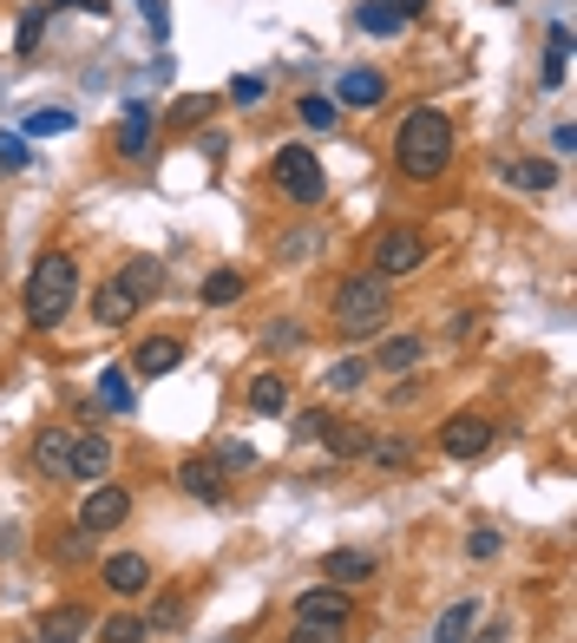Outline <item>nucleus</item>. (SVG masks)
Here are the masks:
<instances>
[{
    "instance_id": "nucleus-5",
    "label": "nucleus",
    "mask_w": 577,
    "mask_h": 643,
    "mask_svg": "<svg viewBox=\"0 0 577 643\" xmlns=\"http://www.w3.org/2000/svg\"><path fill=\"white\" fill-rule=\"evenodd\" d=\"M414 270H427V237H421V230H381V243H374V277H381V283H401V277H414Z\"/></svg>"
},
{
    "instance_id": "nucleus-21",
    "label": "nucleus",
    "mask_w": 577,
    "mask_h": 643,
    "mask_svg": "<svg viewBox=\"0 0 577 643\" xmlns=\"http://www.w3.org/2000/svg\"><path fill=\"white\" fill-rule=\"evenodd\" d=\"M132 315H139V302L125 295V283H119V277H112V283H105V289H99V295H92V322H105V329H119V322H132Z\"/></svg>"
},
{
    "instance_id": "nucleus-15",
    "label": "nucleus",
    "mask_w": 577,
    "mask_h": 643,
    "mask_svg": "<svg viewBox=\"0 0 577 643\" xmlns=\"http://www.w3.org/2000/svg\"><path fill=\"white\" fill-rule=\"evenodd\" d=\"M328 99H335V106L367 112V106H381V99H387V79H381V72H367V67H348V72H342V86H335Z\"/></svg>"
},
{
    "instance_id": "nucleus-24",
    "label": "nucleus",
    "mask_w": 577,
    "mask_h": 643,
    "mask_svg": "<svg viewBox=\"0 0 577 643\" xmlns=\"http://www.w3.org/2000/svg\"><path fill=\"white\" fill-rule=\"evenodd\" d=\"M99 401H105L112 414H132V408H139V394H132V368H99Z\"/></svg>"
},
{
    "instance_id": "nucleus-45",
    "label": "nucleus",
    "mask_w": 577,
    "mask_h": 643,
    "mask_svg": "<svg viewBox=\"0 0 577 643\" xmlns=\"http://www.w3.org/2000/svg\"><path fill=\"white\" fill-rule=\"evenodd\" d=\"M421 394H427V381H401V388H394V394H387V401H394V408H414V401H421Z\"/></svg>"
},
{
    "instance_id": "nucleus-30",
    "label": "nucleus",
    "mask_w": 577,
    "mask_h": 643,
    "mask_svg": "<svg viewBox=\"0 0 577 643\" xmlns=\"http://www.w3.org/2000/svg\"><path fill=\"white\" fill-rule=\"evenodd\" d=\"M211 309H230L236 295H243V270H216V277H204V289H198Z\"/></svg>"
},
{
    "instance_id": "nucleus-39",
    "label": "nucleus",
    "mask_w": 577,
    "mask_h": 643,
    "mask_svg": "<svg viewBox=\"0 0 577 643\" xmlns=\"http://www.w3.org/2000/svg\"><path fill=\"white\" fill-rule=\"evenodd\" d=\"M27 164H33V151H27V139L0 132V178H7V171H27Z\"/></svg>"
},
{
    "instance_id": "nucleus-9",
    "label": "nucleus",
    "mask_w": 577,
    "mask_h": 643,
    "mask_svg": "<svg viewBox=\"0 0 577 643\" xmlns=\"http://www.w3.org/2000/svg\"><path fill=\"white\" fill-rule=\"evenodd\" d=\"M105 473H112V433H72L67 480H85V486H99Z\"/></svg>"
},
{
    "instance_id": "nucleus-41",
    "label": "nucleus",
    "mask_w": 577,
    "mask_h": 643,
    "mask_svg": "<svg viewBox=\"0 0 577 643\" xmlns=\"http://www.w3.org/2000/svg\"><path fill=\"white\" fill-rule=\"evenodd\" d=\"M263 92H270V79H263V72H236V79H230V99H236V106H256Z\"/></svg>"
},
{
    "instance_id": "nucleus-13",
    "label": "nucleus",
    "mask_w": 577,
    "mask_h": 643,
    "mask_svg": "<svg viewBox=\"0 0 577 643\" xmlns=\"http://www.w3.org/2000/svg\"><path fill=\"white\" fill-rule=\"evenodd\" d=\"M421 355H427V335H387L374 349V361H367V374H414Z\"/></svg>"
},
{
    "instance_id": "nucleus-22",
    "label": "nucleus",
    "mask_w": 577,
    "mask_h": 643,
    "mask_svg": "<svg viewBox=\"0 0 577 643\" xmlns=\"http://www.w3.org/2000/svg\"><path fill=\"white\" fill-rule=\"evenodd\" d=\"M565 72H571V33H565V20H558V27L545 33V72H538V79H545V92H558V86H565Z\"/></svg>"
},
{
    "instance_id": "nucleus-44",
    "label": "nucleus",
    "mask_w": 577,
    "mask_h": 643,
    "mask_svg": "<svg viewBox=\"0 0 577 643\" xmlns=\"http://www.w3.org/2000/svg\"><path fill=\"white\" fill-rule=\"evenodd\" d=\"M288 643H342V631H335V624H295Z\"/></svg>"
},
{
    "instance_id": "nucleus-43",
    "label": "nucleus",
    "mask_w": 577,
    "mask_h": 643,
    "mask_svg": "<svg viewBox=\"0 0 577 643\" xmlns=\"http://www.w3.org/2000/svg\"><path fill=\"white\" fill-rule=\"evenodd\" d=\"M139 13H144V27H151L158 40L171 33V7H164V0H139Z\"/></svg>"
},
{
    "instance_id": "nucleus-40",
    "label": "nucleus",
    "mask_w": 577,
    "mask_h": 643,
    "mask_svg": "<svg viewBox=\"0 0 577 643\" xmlns=\"http://www.w3.org/2000/svg\"><path fill=\"white\" fill-rule=\"evenodd\" d=\"M92 545H99L92 532H67V539H53V559H60V565H79V559H85Z\"/></svg>"
},
{
    "instance_id": "nucleus-1",
    "label": "nucleus",
    "mask_w": 577,
    "mask_h": 643,
    "mask_svg": "<svg viewBox=\"0 0 577 643\" xmlns=\"http://www.w3.org/2000/svg\"><path fill=\"white\" fill-rule=\"evenodd\" d=\"M394 164H401V178L433 184V178L453 164V119H446L439 106H414V112L401 119V132H394Z\"/></svg>"
},
{
    "instance_id": "nucleus-38",
    "label": "nucleus",
    "mask_w": 577,
    "mask_h": 643,
    "mask_svg": "<svg viewBox=\"0 0 577 643\" xmlns=\"http://www.w3.org/2000/svg\"><path fill=\"white\" fill-rule=\"evenodd\" d=\"M178 624H184V597H158L144 617V631H178Z\"/></svg>"
},
{
    "instance_id": "nucleus-26",
    "label": "nucleus",
    "mask_w": 577,
    "mask_h": 643,
    "mask_svg": "<svg viewBox=\"0 0 577 643\" xmlns=\"http://www.w3.org/2000/svg\"><path fill=\"white\" fill-rule=\"evenodd\" d=\"M355 27H361V33H374V40H394V33H401V27H407V20H401V13H394V7H381V0H361Z\"/></svg>"
},
{
    "instance_id": "nucleus-42",
    "label": "nucleus",
    "mask_w": 577,
    "mask_h": 643,
    "mask_svg": "<svg viewBox=\"0 0 577 643\" xmlns=\"http://www.w3.org/2000/svg\"><path fill=\"white\" fill-rule=\"evenodd\" d=\"M466 559H499V532H493V525H473V532H466Z\"/></svg>"
},
{
    "instance_id": "nucleus-47",
    "label": "nucleus",
    "mask_w": 577,
    "mask_h": 643,
    "mask_svg": "<svg viewBox=\"0 0 577 643\" xmlns=\"http://www.w3.org/2000/svg\"><path fill=\"white\" fill-rule=\"evenodd\" d=\"M47 7H53V13H60V7H79V13H112V0H47Z\"/></svg>"
},
{
    "instance_id": "nucleus-29",
    "label": "nucleus",
    "mask_w": 577,
    "mask_h": 643,
    "mask_svg": "<svg viewBox=\"0 0 577 643\" xmlns=\"http://www.w3.org/2000/svg\"><path fill=\"white\" fill-rule=\"evenodd\" d=\"M47 13H53V7H27V13H20V33H13V53H20V60H33V53H40Z\"/></svg>"
},
{
    "instance_id": "nucleus-10",
    "label": "nucleus",
    "mask_w": 577,
    "mask_h": 643,
    "mask_svg": "<svg viewBox=\"0 0 577 643\" xmlns=\"http://www.w3.org/2000/svg\"><path fill=\"white\" fill-rule=\"evenodd\" d=\"M178 486L191 493L198 505H223L230 500V486H223V466H216L211 453H191L184 466H178Z\"/></svg>"
},
{
    "instance_id": "nucleus-11",
    "label": "nucleus",
    "mask_w": 577,
    "mask_h": 643,
    "mask_svg": "<svg viewBox=\"0 0 577 643\" xmlns=\"http://www.w3.org/2000/svg\"><path fill=\"white\" fill-rule=\"evenodd\" d=\"M374 572H381V559L374 552H355V545H335V552H322V584H374Z\"/></svg>"
},
{
    "instance_id": "nucleus-16",
    "label": "nucleus",
    "mask_w": 577,
    "mask_h": 643,
    "mask_svg": "<svg viewBox=\"0 0 577 643\" xmlns=\"http://www.w3.org/2000/svg\"><path fill=\"white\" fill-rule=\"evenodd\" d=\"M67 453H72V433L67 428H40V433H33V473H40V480H67Z\"/></svg>"
},
{
    "instance_id": "nucleus-37",
    "label": "nucleus",
    "mask_w": 577,
    "mask_h": 643,
    "mask_svg": "<svg viewBox=\"0 0 577 643\" xmlns=\"http://www.w3.org/2000/svg\"><path fill=\"white\" fill-rule=\"evenodd\" d=\"M328 428H335L328 408H302V414H295V440H328Z\"/></svg>"
},
{
    "instance_id": "nucleus-34",
    "label": "nucleus",
    "mask_w": 577,
    "mask_h": 643,
    "mask_svg": "<svg viewBox=\"0 0 577 643\" xmlns=\"http://www.w3.org/2000/svg\"><path fill=\"white\" fill-rule=\"evenodd\" d=\"M367 460L394 473V466H414V446H407V440H367Z\"/></svg>"
},
{
    "instance_id": "nucleus-14",
    "label": "nucleus",
    "mask_w": 577,
    "mask_h": 643,
    "mask_svg": "<svg viewBox=\"0 0 577 643\" xmlns=\"http://www.w3.org/2000/svg\"><path fill=\"white\" fill-rule=\"evenodd\" d=\"M99 572H105V584H112L119 597H144V591H151V559H144V552H112Z\"/></svg>"
},
{
    "instance_id": "nucleus-4",
    "label": "nucleus",
    "mask_w": 577,
    "mask_h": 643,
    "mask_svg": "<svg viewBox=\"0 0 577 643\" xmlns=\"http://www.w3.org/2000/svg\"><path fill=\"white\" fill-rule=\"evenodd\" d=\"M270 178H276V191H283L288 204H302V211H315V204H322V191H328L322 158H315L308 144H283V151L270 158Z\"/></svg>"
},
{
    "instance_id": "nucleus-6",
    "label": "nucleus",
    "mask_w": 577,
    "mask_h": 643,
    "mask_svg": "<svg viewBox=\"0 0 577 643\" xmlns=\"http://www.w3.org/2000/svg\"><path fill=\"white\" fill-rule=\"evenodd\" d=\"M132 519V493L125 486H112V480H99L85 505H79V532H92V539H105V532H119Z\"/></svg>"
},
{
    "instance_id": "nucleus-32",
    "label": "nucleus",
    "mask_w": 577,
    "mask_h": 643,
    "mask_svg": "<svg viewBox=\"0 0 577 643\" xmlns=\"http://www.w3.org/2000/svg\"><path fill=\"white\" fill-rule=\"evenodd\" d=\"M204 112H216L211 92H191V99H178V106H164V125H198Z\"/></svg>"
},
{
    "instance_id": "nucleus-50",
    "label": "nucleus",
    "mask_w": 577,
    "mask_h": 643,
    "mask_svg": "<svg viewBox=\"0 0 577 643\" xmlns=\"http://www.w3.org/2000/svg\"><path fill=\"white\" fill-rule=\"evenodd\" d=\"M466 643H512V624H486L479 637H466Z\"/></svg>"
},
{
    "instance_id": "nucleus-23",
    "label": "nucleus",
    "mask_w": 577,
    "mask_h": 643,
    "mask_svg": "<svg viewBox=\"0 0 577 643\" xmlns=\"http://www.w3.org/2000/svg\"><path fill=\"white\" fill-rule=\"evenodd\" d=\"M295 119H302L308 132H335V125H342V106H335L328 92H302V99H295Z\"/></svg>"
},
{
    "instance_id": "nucleus-33",
    "label": "nucleus",
    "mask_w": 577,
    "mask_h": 643,
    "mask_svg": "<svg viewBox=\"0 0 577 643\" xmlns=\"http://www.w3.org/2000/svg\"><path fill=\"white\" fill-rule=\"evenodd\" d=\"M99 631V643H144L151 631H144V617H105V624H92Z\"/></svg>"
},
{
    "instance_id": "nucleus-28",
    "label": "nucleus",
    "mask_w": 577,
    "mask_h": 643,
    "mask_svg": "<svg viewBox=\"0 0 577 643\" xmlns=\"http://www.w3.org/2000/svg\"><path fill=\"white\" fill-rule=\"evenodd\" d=\"M250 408H256V414H283V408H288V381H283V374H256V381H250Z\"/></svg>"
},
{
    "instance_id": "nucleus-25",
    "label": "nucleus",
    "mask_w": 577,
    "mask_h": 643,
    "mask_svg": "<svg viewBox=\"0 0 577 643\" xmlns=\"http://www.w3.org/2000/svg\"><path fill=\"white\" fill-rule=\"evenodd\" d=\"M505 178H512L518 191H551V184H558V164H545V158H512Z\"/></svg>"
},
{
    "instance_id": "nucleus-17",
    "label": "nucleus",
    "mask_w": 577,
    "mask_h": 643,
    "mask_svg": "<svg viewBox=\"0 0 577 643\" xmlns=\"http://www.w3.org/2000/svg\"><path fill=\"white\" fill-rule=\"evenodd\" d=\"M151 132H158V112H151L144 99H132L125 119H119V158H144V151H151Z\"/></svg>"
},
{
    "instance_id": "nucleus-35",
    "label": "nucleus",
    "mask_w": 577,
    "mask_h": 643,
    "mask_svg": "<svg viewBox=\"0 0 577 643\" xmlns=\"http://www.w3.org/2000/svg\"><path fill=\"white\" fill-rule=\"evenodd\" d=\"M328 453H335V460H361V453H367V433H355L348 421H335V428H328Z\"/></svg>"
},
{
    "instance_id": "nucleus-48",
    "label": "nucleus",
    "mask_w": 577,
    "mask_h": 643,
    "mask_svg": "<svg viewBox=\"0 0 577 643\" xmlns=\"http://www.w3.org/2000/svg\"><path fill=\"white\" fill-rule=\"evenodd\" d=\"M473 329H479V315H453V329H446V335H453V342H473Z\"/></svg>"
},
{
    "instance_id": "nucleus-8",
    "label": "nucleus",
    "mask_w": 577,
    "mask_h": 643,
    "mask_svg": "<svg viewBox=\"0 0 577 643\" xmlns=\"http://www.w3.org/2000/svg\"><path fill=\"white\" fill-rule=\"evenodd\" d=\"M348 617H355V597L342 584H308L295 597V624H335V631H348Z\"/></svg>"
},
{
    "instance_id": "nucleus-46",
    "label": "nucleus",
    "mask_w": 577,
    "mask_h": 643,
    "mask_svg": "<svg viewBox=\"0 0 577 643\" xmlns=\"http://www.w3.org/2000/svg\"><path fill=\"white\" fill-rule=\"evenodd\" d=\"M381 7H394V13H401V20H407V27H414V20H421V13H427V0H381Z\"/></svg>"
},
{
    "instance_id": "nucleus-49",
    "label": "nucleus",
    "mask_w": 577,
    "mask_h": 643,
    "mask_svg": "<svg viewBox=\"0 0 577 643\" xmlns=\"http://www.w3.org/2000/svg\"><path fill=\"white\" fill-rule=\"evenodd\" d=\"M198 151H204V158H223V151H230V139H223V132H204V139H198Z\"/></svg>"
},
{
    "instance_id": "nucleus-18",
    "label": "nucleus",
    "mask_w": 577,
    "mask_h": 643,
    "mask_svg": "<svg viewBox=\"0 0 577 643\" xmlns=\"http://www.w3.org/2000/svg\"><path fill=\"white\" fill-rule=\"evenodd\" d=\"M85 631H92V611H85V604H60V611L40 617V643H79Z\"/></svg>"
},
{
    "instance_id": "nucleus-31",
    "label": "nucleus",
    "mask_w": 577,
    "mask_h": 643,
    "mask_svg": "<svg viewBox=\"0 0 577 643\" xmlns=\"http://www.w3.org/2000/svg\"><path fill=\"white\" fill-rule=\"evenodd\" d=\"M322 381H328V394H355L361 381H367V361H361V355H342L328 374H322Z\"/></svg>"
},
{
    "instance_id": "nucleus-20",
    "label": "nucleus",
    "mask_w": 577,
    "mask_h": 643,
    "mask_svg": "<svg viewBox=\"0 0 577 643\" xmlns=\"http://www.w3.org/2000/svg\"><path fill=\"white\" fill-rule=\"evenodd\" d=\"M119 283H125V295H132V302L144 309V302L164 289V263H151V257H132V263L119 270Z\"/></svg>"
},
{
    "instance_id": "nucleus-19",
    "label": "nucleus",
    "mask_w": 577,
    "mask_h": 643,
    "mask_svg": "<svg viewBox=\"0 0 577 643\" xmlns=\"http://www.w3.org/2000/svg\"><path fill=\"white\" fill-rule=\"evenodd\" d=\"M473 631H479V604H473V597H459V604H446V611H439L433 643H466Z\"/></svg>"
},
{
    "instance_id": "nucleus-2",
    "label": "nucleus",
    "mask_w": 577,
    "mask_h": 643,
    "mask_svg": "<svg viewBox=\"0 0 577 643\" xmlns=\"http://www.w3.org/2000/svg\"><path fill=\"white\" fill-rule=\"evenodd\" d=\"M20 302H27V329H60L72 315V302H79V263H72L67 250H47V257L33 263Z\"/></svg>"
},
{
    "instance_id": "nucleus-27",
    "label": "nucleus",
    "mask_w": 577,
    "mask_h": 643,
    "mask_svg": "<svg viewBox=\"0 0 577 643\" xmlns=\"http://www.w3.org/2000/svg\"><path fill=\"white\" fill-rule=\"evenodd\" d=\"M79 125V112H67V106H40V112H27V132L20 139H53V132H72Z\"/></svg>"
},
{
    "instance_id": "nucleus-51",
    "label": "nucleus",
    "mask_w": 577,
    "mask_h": 643,
    "mask_svg": "<svg viewBox=\"0 0 577 643\" xmlns=\"http://www.w3.org/2000/svg\"><path fill=\"white\" fill-rule=\"evenodd\" d=\"M13 545H20V539H13V525H0V552H13Z\"/></svg>"
},
{
    "instance_id": "nucleus-3",
    "label": "nucleus",
    "mask_w": 577,
    "mask_h": 643,
    "mask_svg": "<svg viewBox=\"0 0 577 643\" xmlns=\"http://www.w3.org/2000/svg\"><path fill=\"white\" fill-rule=\"evenodd\" d=\"M381 322H387V283L374 270H361V277H348V283L335 289V329H342V342H374Z\"/></svg>"
},
{
    "instance_id": "nucleus-12",
    "label": "nucleus",
    "mask_w": 577,
    "mask_h": 643,
    "mask_svg": "<svg viewBox=\"0 0 577 643\" xmlns=\"http://www.w3.org/2000/svg\"><path fill=\"white\" fill-rule=\"evenodd\" d=\"M171 368H184V342L178 335H144L132 349V374H144V381H164Z\"/></svg>"
},
{
    "instance_id": "nucleus-36",
    "label": "nucleus",
    "mask_w": 577,
    "mask_h": 643,
    "mask_svg": "<svg viewBox=\"0 0 577 643\" xmlns=\"http://www.w3.org/2000/svg\"><path fill=\"white\" fill-rule=\"evenodd\" d=\"M211 460L223 466V473H243V466H256V446H250V440H223Z\"/></svg>"
},
{
    "instance_id": "nucleus-7",
    "label": "nucleus",
    "mask_w": 577,
    "mask_h": 643,
    "mask_svg": "<svg viewBox=\"0 0 577 643\" xmlns=\"http://www.w3.org/2000/svg\"><path fill=\"white\" fill-rule=\"evenodd\" d=\"M493 440H499V428H493L486 414H453V421L439 428V453H446V460H486Z\"/></svg>"
}]
</instances>
